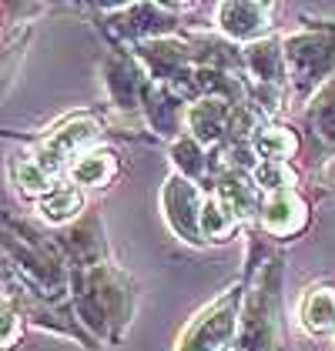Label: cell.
<instances>
[{"mask_svg":"<svg viewBox=\"0 0 335 351\" xmlns=\"http://www.w3.org/2000/svg\"><path fill=\"white\" fill-rule=\"evenodd\" d=\"M249 291L242 308V328L235 351H288L285 318V258L262 247V231L251 228L249 244Z\"/></svg>","mask_w":335,"mask_h":351,"instance_id":"obj_1","label":"cell"},{"mask_svg":"<svg viewBox=\"0 0 335 351\" xmlns=\"http://www.w3.org/2000/svg\"><path fill=\"white\" fill-rule=\"evenodd\" d=\"M71 304L97 345H121L138 315V281L117 261L71 271Z\"/></svg>","mask_w":335,"mask_h":351,"instance_id":"obj_2","label":"cell"},{"mask_svg":"<svg viewBox=\"0 0 335 351\" xmlns=\"http://www.w3.org/2000/svg\"><path fill=\"white\" fill-rule=\"evenodd\" d=\"M3 268L47 304L71 301V265L44 221L17 217L14 211L3 215Z\"/></svg>","mask_w":335,"mask_h":351,"instance_id":"obj_3","label":"cell"},{"mask_svg":"<svg viewBox=\"0 0 335 351\" xmlns=\"http://www.w3.org/2000/svg\"><path fill=\"white\" fill-rule=\"evenodd\" d=\"M285 64L292 101L308 104L335 77V21H315L285 34Z\"/></svg>","mask_w":335,"mask_h":351,"instance_id":"obj_4","label":"cell"},{"mask_svg":"<svg viewBox=\"0 0 335 351\" xmlns=\"http://www.w3.org/2000/svg\"><path fill=\"white\" fill-rule=\"evenodd\" d=\"M249 291V274L235 278L215 301H208L185 331L178 335L174 351H235L238 345V328H242V308Z\"/></svg>","mask_w":335,"mask_h":351,"instance_id":"obj_5","label":"cell"},{"mask_svg":"<svg viewBox=\"0 0 335 351\" xmlns=\"http://www.w3.org/2000/svg\"><path fill=\"white\" fill-rule=\"evenodd\" d=\"M108 134V121L94 110H78L60 117L57 124H51L44 134L30 137V151L34 158L47 167V174H54L57 181L67 178L71 164L81 154L101 147V141Z\"/></svg>","mask_w":335,"mask_h":351,"instance_id":"obj_6","label":"cell"},{"mask_svg":"<svg viewBox=\"0 0 335 351\" xmlns=\"http://www.w3.org/2000/svg\"><path fill=\"white\" fill-rule=\"evenodd\" d=\"M101 30L111 47H138L148 40L161 37H178L181 30V7L174 3H117V7H101Z\"/></svg>","mask_w":335,"mask_h":351,"instance_id":"obj_7","label":"cell"},{"mask_svg":"<svg viewBox=\"0 0 335 351\" xmlns=\"http://www.w3.org/2000/svg\"><path fill=\"white\" fill-rule=\"evenodd\" d=\"M101 81H104V94L108 104L124 117H141L144 110V97L151 90V74L144 71L135 51L128 47H108V54L101 60Z\"/></svg>","mask_w":335,"mask_h":351,"instance_id":"obj_8","label":"cell"},{"mask_svg":"<svg viewBox=\"0 0 335 351\" xmlns=\"http://www.w3.org/2000/svg\"><path fill=\"white\" fill-rule=\"evenodd\" d=\"M208 191L181 178V174H168L161 184V217H165L168 231L178 241L192 244V247H205V234H201V211H205Z\"/></svg>","mask_w":335,"mask_h":351,"instance_id":"obj_9","label":"cell"},{"mask_svg":"<svg viewBox=\"0 0 335 351\" xmlns=\"http://www.w3.org/2000/svg\"><path fill=\"white\" fill-rule=\"evenodd\" d=\"M54 238H57V244H60V251H64L71 271L97 268V265H104V261H114L101 211H91V208H87V215H84L81 221H74V224L54 231Z\"/></svg>","mask_w":335,"mask_h":351,"instance_id":"obj_10","label":"cell"},{"mask_svg":"<svg viewBox=\"0 0 335 351\" xmlns=\"http://www.w3.org/2000/svg\"><path fill=\"white\" fill-rule=\"evenodd\" d=\"M215 24L218 34L228 37L238 47H249L255 40L272 37L268 30L275 27V3L268 0H224L215 7Z\"/></svg>","mask_w":335,"mask_h":351,"instance_id":"obj_11","label":"cell"},{"mask_svg":"<svg viewBox=\"0 0 335 351\" xmlns=\"http://www.w3.org/2000/svg\"><path fill=\"white\" fill-rule=\"evenodd\" d=\"M312 224V204L302 191H281V194H268L258 215V231L265 238L275 241H292L299 234H305Z\"/></svg>","mask_w":335,"mask_h":351,"instance_id":"obj_12","label":"cell"},{"mask_svg":"<svg viewBox=\"0 0 335 351\" xmlns=\"http://www.w3.org/2000/svg\"><path fill=\"white\" fill-rule=\"evenodd\" d=\"M188 108H192V101L181 90H174L168 84H151V90L144 97L141 121L148 124L151 137L174 144L178 137L185 134V114H188Z\"/></svg>","mask_w":335,"mask_h":351,"instance_id":"obj_13","label":"cell"},{"mask_svg":"<svg viewBox=\"0 0 335 351\" xmlns=\"http://www.w3.org/2000/svg\"><path fill=\"white\" fill-rule=\"evenodd\" d=\"M302 131L312 144V161H335V77L302 108Z\"/></svg>","mask_w":335,"mask_h":351,"instance_id":"obj_14","label":"cell"},{"mask_svg":"<svg viewBox=\"0 0 335 351\" xmlns=\"http://www.w3.org/2000/svg\"><path fill=\"white\" fill-rule=\"evenodd\" d=\"M245 71L251 87L288 90V64H285V37H265L245 47Z\"/></svg>","mask_w":335,"mask_h":351,"instance_id":"obj_15","label":"cell"},{"mask_svg":"<svg viewBox=\"0 0 335 351\" xmlns=\"http://www.w3.org/2000/svg\"><path fill=\"white\" fill-rule=\"evenodd\" d=\"M168 158H171L174 174L195 181V184H201L205 191L215 188V181H218V174H222V171H218V161H215V151L205 147V144L195 141L192 134H181L174 144H168Z\"/></svg>","mask_w":335,"mask_h":351,"instance_id":"obj_16","label":"cell"},{"mask_svg":"<svg viewBox=\"0 0 335 351\" xmlns=\"http://www.w3.org/2000/svg\"><path fill=\"white\" fill-rule=\"evenodd\" d=\"M208 194L222 197L224 204L238 215V221H242L245 228H255V224H258L265 194H262V188L255 184V178H251L249 171H224Z\"/></svg>","mask_w":335,"mask_h":351,"instance_id":"obj_17","label":"cell"},{"mask_svg":"<svg viewBox=\"0 0 335 351\" xmlns=\"http://www.w3.org/2000/svg\"><path fill=\"white\" fill-rule=\"evenodd\" d=\"M231 114L235 108L224 104V101H215V97H201L195 101L188 114H185V134H192L195 141H201L205 147H222L224 137H228V128H231Z\"/></svg>","mask_w":335,"mask_h":351,"instance_id":"obj_18","label":"cell"},{"mask_svg":"<svg viewBox=\"0 0 335 351\" xmlns=\"http://www.w3.org/2000/svg\"><path fill=\"white\" fill-rule=\"evenodd\" d=\"M295 318L308 338H335V285H308L295 304Z\"/></svg>","mask_w":335,"mask_h":351,"instance_id":"obj_19","label":"cell"},{"mask_svg":"<svg viewBox=\"0 0 335 351\" xmlns=\"http://www.w3.org/2000/svg\"><path fill=\"white\" fill-rule=\"evenodd\" d=\"M117 178H121V154L108 144L81 154L67 171V181H74L81 191H108Z\"/></svg>","mask_w":335,"mask_h":351,"instance_id":"obj_20","label":"cell"},{"mask_svg":"<svg viewBox=\"0 0 335 351\" xmlns=\"http://www.w3.org/2000/svg\"><path fill=\"white\" fill-rule=\"evenodd\" d=\"M34 211H37V217L44 224H51L54 231H60V228H67V224H74V221H81L87 215V197H84V191L74 181L64 178L34 204Z\"/></svg>","mask_w":335,"mask_h":351,"instance_id":"obj_21","label":"cell"},{"mask_svg":"<svg viewBox=\"0 0 335 351\" xmlns=\"http://www.w3.org/2000/svg\"><path fill=\"white\" fill-rule=\"evenodd\" d=\"M7 174H10V184L21 191V197H27L34 204L57 184V178L47 174V167L34 158L30 147H21V151H14V154L7 158ZM60 181H64V178H60Z\"/></svg>","mask_w":335,"mask_h":351,"instance_id":"obj_22","label":"cell"},{"mask_svg":"<svg viewBox=\"0 0 335 351\" xmlns=\"http://www.w3.org/2000/svg\"><path fill=\"white\" fill-rule=\"evenodd\" d=\"M251 147H255L258 161H292V158H299V151H302V134H299L292 124L272 121V124H265V128L255 134Z\"/></svg>","mask_w":335,"mask_h":351,"instance_id":"obj_23","label":"cell"},{"mask_svg":"<svg viewBox=\"0 0 335 351\" xmlns=\"http://www.w3.org/2000/svg\"><path fill=\"white\" fill-rule=\"evenodd\" d=\"M242 228H245V224L238 221V215L224 204L222 197L208 194L205 211H201V234H205V241L208 244H228Z\"/></svg>","mask_w":335,"mask_h":351,"instance_id":"obj_24","label":"cell"},{"mask_svg":"<svg viewBox=\"0 0 335 351\" xmlns=\"http://www.w3.org/2000/svg\"><path fill=\"white\" fill-rule=\"evenodd\" d=\"M255 184L262 188V194H281V191H299V171L292 161H258V167L251 171Z\"/></svg>","mask_w":335,"mask_h":351,"instance_id":"obj_25","label":"cell"},{"mask_svg":"<svg viewBox=\"0 0 335 351\" xmlns=\"http://www.w3.org/2000/svg\"><path fill=\"white\" fill-rule=\"evenodd\" d=\"M0 311H3L0 351H14L17 345H21V338H24V328H27V315H24L21 301L10 295V291H3V298H0Z\"/></svg>","mask_w":335,"mask_h":351,"instance_id":"obj_26","label":"cell"}]
</instances>
